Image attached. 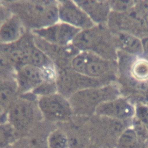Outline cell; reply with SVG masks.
<instances>
[{
  "label": "cell",
  "instance_id": "cell-1",
  "mask_svg": "<svg viewBox=\"0 0 148 148\" xmlns=\"http://www.w3.org/2000/svg\"><path fill=\"white\" fill-rule=\"evenodd\" d=\"M25 27L32 30L41 29L58 22V3L51 1H3Z\"/></svg>",
  "mask_w": 148,
  "mask_h": 148
},
{
  "label": "cell",
  "instance_id": "cell-2",
  "mask_svg": "<svg viewBox=\"0 0 148 148\" xmlns=\"http://www.w3.org/2000/svg\"><path fill=\"white\" fill-rule=\"evenodd\" d=\"M80 51H89L109 60H118V50L107 25L82 30L72 41Z\"/></svg>",
  "mask_w": 148,
  "mask_h": 148
},
{
  "label": "cell",
  "instance_id": "cell-3",
  "mask_svg": "<svg viewBox=\"0 0 148 148\" xmlns=\"http://www.w3.org/2000/svg\"><path fill=\"white\" fill-rule=\"evenodd\" d=\"M111 32L127 33L140 39L148 36L147 18L134 8L126 12H111L107 24Z\"/></svg>",
  "mask_w": 148,
  "mask_h": 148
},
{
  "label": "cell",
  "instance_id": "cell-4",
  "mask_svg": "<svg viewBox=\"0 0 148 148\" xmlns=\"http://www.w3.org/2000/svg\"><path fill=\"white\" fill-rule=\"evenodd\" d=\"M114 78H97L78 73L71 68L60 70L58 72L57 87L63 92L76 93L84 89L98 88L115 83Z\"/></svg>",
  "mask_w": 148,
  "mask_h": 148
},
{
  "label": "cell",
  "instance_id": "cell-5",
  "mask_svg": "<svg viewBox=\"0 0 148 148\" xmlns=\"http://www.w3.org/2000/svg\"><path fill=\"white\" fill-rule=\"evenodd\" d=\"M121 96L116 82L98 88L84 89L73 94V99L81 103L90 113L96 112L100 104Z\"/></svg>",
  "mask_w": 148,
  "mask_h": 148
},
{
  "label": "cell",
  "instance_id": "cell-6",
  "mask_svg": "<svg viewBox=\"0 0 148 148\" xmlns=\"http://www.w3.org/2000/svg\"><path fill=\"white\" fill-rule=\"evenodd\" d=\"M33 35L36 45L53 61L55 66H59L60 70L71 68L73 59L80 52L72 44L65 46L55 45Z\"/></svg>",
  "mask_w": 148,
  "mask_h": 148
},
{
  "label": "cell",
  "instance_id": "cell-7",
  "mask_svg": "<svg viewBox=\"0 0 148 148\" xmlns=\"http://www.w3.org/2000/svg\"><path fill=\"white\" fill-rule=\"evenodd\" d=\"M118 76L148 84V60L118 51Z\"/></svg>",
  "mask_w": 148,
  "mask_h": 148
},
{
  "label": "cell",
  "instance_id": "cell-8",
  "mask_svg": "<svg viewBox=\"0 0 148 148\" xmlns=\"http://www.w3.org/2000/svg\"><path fill=\"white\" fill-rule=\"evenodd\" d=\"M95 113L99 116L118 119L131 125L136 114V106L126 98L120 96L100 104Z\"/></svg>",
  "mask_w": 148,
  "mask_h": 148
},
{
  "label": "cell",
  "instance_id": "cell-9",
  "mask_svg": "<svg viewBox=\"0 0 148 148\" xmlns=\"http://www.w3.org/2000/svg\"><path fill=\"white\" fill-rule=\"evenodd\" d=\"M81 29L64 22H58L47 27L32 30L33 35L51 44L67 45L72 44Z\"/></svg>",
  "mask_w": 148,
  "mask_h": 148
},
{
  "label": "cell",
  "instance_id": "cell-10",
  "mask_svg": "<svg viewBox=\"0 0 148 148\" xmlns=\"http://www.w3.org/2000/svg\"><path fill=\"white\" fill-rule=\"evenodd\" d=\"M58 3L59 18L61 22L82 30L97 25L74 1H62Z\"/></svg>",
  "mask_w": 148,
  "mask_h": 148
},
{
  "label": "cell",
  "instance_id": "cell-11",
  "mask_svg": "<svg viewBox=\"0 0 148 148\" xmlns=\"http://www.w3.org/2000/svg\"><path fill=\"white\" fill-rule=\"evenodd\" d=\"M15 80L18 90L23 91L34 90L45 82L43 70L30 65L23 66L16 70Z\"/></svg>",
  "mask_w": 148,
  "mask_h": 148
},
{
  "label": "cell",
  "instance_id": "cell-12",
  "mask_svg": "<svg viewBox=\"0 0 148 148\" xmlns=\"http://www.w3.org/2000/svg\"><path fill=\"white\" fill-rule=\"evenodd\" d=\"M41 110L50 118L61 120L69 116V106L61 96L53 94L44 96L40 100Z\"/></svg>",
  "mask_w": 148,
  "mask_h": 148
},
{
  "label": "cell",
  "instance_id": "cell-13",
  "mask_svg": "<svg viewBox=\"0 0 148 148\" xmlns=\"http://www.w3.org/2000/svg\"><path fill=\"white\" fill-rule=\"evenodd\" d=\"M74 2L96 25H107L111 12L109 1H75Z\"/></svg>",
  "mask_w": 148,
  "mask_h": 148
},
{
  "label": "cell",
  "instance_id": "cell-14",
  "mask_svg": "<svg viewBox=\"0 0 148 148\" xmlns=\"http://www.w3.org/2000/svg\"><path fill=\"white\" fill-rule=\"evenodd\" d=\"M111 32L118 51L136 57H142L143 49L141 39L127 33Z\"/></svg>",
  "mask_w": 148,
  "mask_h": 148
},
{
  "label": "cell",
  "instance_id": "cell-15",
  "mask_svg": "<svg viewBox=\"0 0 148 148\" xmlns=\"http://www.w3.org/2000/svg\"><path fill=\"white\" fill-rule=\"evenodd\" d=\"M25 26L18 17L13 14L1 24L0 38L1 44L16 42L25 34Z\"/></svg>",
  "mask_w": 148,
  "mask_h": 148
},
{
  "label": "cell",
  "instance_id": "cell-16",
  "mask_svg": "<svg viewBox=\"0 0 148 148\" xmlns=\"http://www.w3.org/2000/svg\"><path fill=\"white\" fill-rule=\"evenodd\" d=\"M33 115L31 105L27 102H21L13 106L10 112V119L15 126L24 129L31 123Z\"/></svg>",
  "mask_w": 148,
  "mask_h": 148
},
{
  "label": "cell",
  "instance_id": "cell-17",
  "mask_svg": "<svg viewBox=\"0 0 148 148\" xmlns=\"http://www.w3.org/2000/svg\"><path fill=\"white\" fill-rule=\"evenodd\" d=\"M141 143L131 126L128 127L119 138L115 148H146Z\"/></svg>",
  "mask_w": 148,
  "mask_h": 148
},
{
  "label": "cell",
  "instance_id": "cell-18",
  "mask_svg": "<svg viewBox=\"0 0 148 148\" xmlns=\"http://www.w3.org/2000/svg\"><path fill=\"white\" fill-rule=\"evenodd\" d=\"M18 85L15 79H1V103L6 106L14 98L18 90Z\"/></svg>",
  "mask_w": 148,
  "mask_h": 148
},
{
  "label": "cell",
  "instance_id": "cell-19",
  "mask_svg": "<svg viewBox=\"0 0 148 148\" xmlns=\"http://www.w3.org/2000/svg\"><path fill=\"white\" fill-rule=\"evenodd\" d=\"M131 127L133 129L141 143L148 145V133L143 124L136 116L132 121Z\"/></svg>",
  "mask_w": 148,
  "mask_h": 148
},
{
  "label": "cell",
  "instance_id": "cell-20",
  "mask_svg": "<svg viewBox=\"0 0 148 148\" xmlns=\"http://www.w3.org/2000/svg\"><path fill=\"white\" fill-rule=\"evenodd\" d=\"M111 12H126L134 8L136 1H109Z\"/></svg>",
  "mask_w": 148,
  "mask_h": 148
},
{
  "label": "cell",
  "instance_id": "cell-21",
  "mask_svg": "<svg viewBox=\"0 0 148 148\" xmlns=\"http://www.w3.org/2000/svg\"><path fill=\"white\" fill-rule=\"evenodd\" d=\"M57 87L55 82H44L34 90V93L44 96H48L54 94Z\"/></svg>",
  "mask_w": 148,
  "mask_h": 148
},
{
  "label": "cell",
  "instance_id": "cell-22",
  "mask_svg": "<svg viewBox=\"0 0 148 148\" xmlns=\"http://www.w3.org/2000/svg\"><path fill=\"white\" fill-rule=\"evenodd\" d=\"M85 65V53L84 51H80L73 59L71 63V68L78 73L84 74Z\"/></svg>",
  "mask_w": 148,
  "mask_h": 148
},
{
  "label": "cell",
  "instance_id": "cell-23",
  "mask_svg": "<svg viewBox=\"0 0 148 148\" xmlns=\"http://www.w3.org/2000/svg\"><path fill=\"white\" fill-rule=\"evenodd\" d=\"M135 116L143 124L148 133V106L142 104L136 105Z\"/></svg>",
  "mask_w": 148,
  "mask_h": 148
},
{
  "label": "cell",
  "instance_id": "cell-24",
  "mask_svg": "<svg viewBox=\"0 0 148 148\" xmlns=\"http://www.w3.org/2000/svg\"><path fill=\"white\" fill-rule=\"evenodd\" d=\"M67 143L66 137L61 133L53 134L49 139V144L51 148H65Z\"/></svg>",
  "mask_w": 148,
  "mask_h": 148
},
{
  "label": "cell",
  "instance_id": "cell-25",
  "mask_svg": "<svg viewBox=\"0 0 148 148\" xmlns=\"http://www.w3.org/2000/svg\"><path fill=\"white\" fill-rule=\"evenodd\" d=\"M135 8L140 14L147 18L148 16V1H136Z\"/></svg>",
  "mask_w": 148,
  "mask_h": 148
},
{
  "label": "cell",
  "instance_id": "cell-26",
  "mask_svg": "<svg viewBox=\"0 0 148 148\" xmlns=\"http://www.w3.org/2000/svg\"><path fill=\"white\" fill-rule=\"evenodd\" d=\"M143 45V53L142 58L148 60V36L141 39Z\"/></svg>",
  "mask_w": 148,
  "mask_h": 148
},
{
  "label": "cell",
  "instance_id": "cell-27",
  "mask_svg": "<svg viewBox=\"0 0 148 148\" xmlns=\"http://www.w3.org/2000/svg\"><path fill=\"white\" fill-rule=\"evenodd\" d=\"M147 20H148V17H147Z\"/></svg>",
  "mask_w": 148,
  "mask_h": 148
},
{
  "label": "cell",
  "instance_id": "cell-28",
  "mask_svg": "<svg viewBox=\"0 0 148 148\" xmlns=\"http://www.w3.org/2000/svg\"><path fill=\"white\" fill-rule=\"evenodd\" d=\"M146 148H148V145H147V147H146Z\"/></svg>",
  "mask_w": 148,
  "mask_h": 148
}]
</instances>
